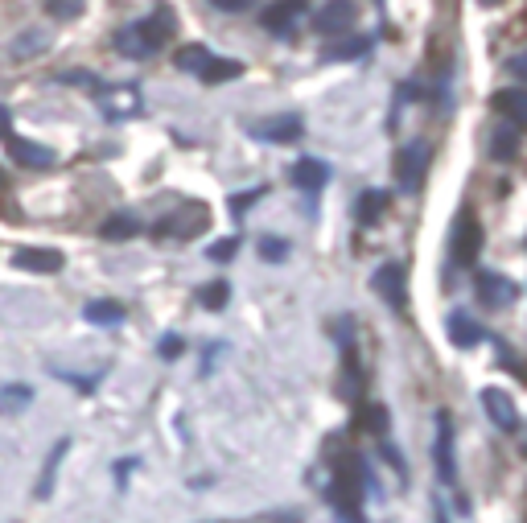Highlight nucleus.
I'll list each match as a JSON object with an SVG mask.
<instances>
[{"mask_svg":"<svg viewBox=\"0 0 527 523\" xmlns=\"http://www.w3.org/2000/svg\"><path fill=\"white\" fill-rule=\"evenodd\" d=\"M83 9H87V0H46V13L54 21H75Z\"/></svg>","mask_w":527,"mask_h":523,"instance_id":"393cba45","label":"nucleus"},{"mask_svg":"<svg viewBox=\"0 0 527 523\" xmlns=\"http://www.w3.org/2000/svg\"><path fill=\"white\" fill-rule=\"evenodd\" d=\"M515 153H519V132L515 128H499L495 141H490V157H495V161H511Z\"/></svg>","mask_w":527,"mask_h":523,"instance_id":"5701e85b","label":"nucleus"},{"mask_svg":"<svg viewBox=\"0 0 527 523\" xmlns=\"http://www.w3.org/2000/svg\"><path fill=\"white\" fill-rule=\"evenodd\" d=\"M305 9V0H285V5H276V9H268L264 13V29H272V33H289V25H293V17Z\"/></svg>","mask_w":527,"mask_h":523,"instance_id":"a211bd4d","label":"nucleus"},{"mask_svg":"<svg viewBox=\"0 0 527 523\" xmlns=\"http://www.w3.org/2000/svg\"><path fill=\"white\" fill-rule=\"evenodd\" d=\"M437 523H449V519H445V515H441V507H437Z\"/></svg>","mask_w":527,"mask_h":523,"instance_id":"c9c22d12","label":"nucleus"},{"mask_svg":"<svg viewBox=\"0 0 527 523\" xmlns=\"http://www.w3.org/2000/svg\"><path fill=\"white\" fill-rule=\"evenodd\" d=\"M9 128H13V112L0 103V136H9Z\"/></svg>","mask_w":527,"mask_h":523,"instance_id":"72a5a7b5","label":"nucleus"},{"mask_svg":"<svg viewBox=\"0 0 527 523\" xmlns=\"http://www.w3.org/2000/svg\"><path fill=\"white\" fill-rule=\"evenodd\" d=\"M301 120L297 116H276V120H260L252 124V136H260V141H272V145H293L301 141Z\"/></svg>","mask_w":527,"mask_h":523,"instance_id":"0eeeda50","label":"nucleus"},{"mask_svg":"<svg viewBox=\"0 0 527 523\" xmlns=\"http://www.w3.org/2000/svg\"><path fill=\"white\" fill-rule=\"evenodd\" d=\"M178 351H182V342H178V338H165V342H161V355H165V359H169V355H178Z\"/></svg>","mask_w":527,"mask_h":523,"instance_id":"f704fd0d","label":"nucleus"},{"mask_svg":"<svg viewBox=\"0 0 527 523\" xmlns=\"http://www.w3.org/2000/svg\"><path fill=\"white\" fill-rule=\"evenodd\" d=\"M9 153H13L21 165H29V169H50V165L58 161L54 149L33 145V141H25V136H9Z\"/></svg>","mask_w":527,"mask_h":523,"instance_id":"9b49d317","label":"nucleus"},{"mask_svg":"<svg viewBox=\"0 0 527 523\" xmlns=\"http://www.w3.org/2000/svg\"><path fill=\"white\" fill-rule=\"evenodd\" d=\"M165 38H169V13L157 9V13L145 17V21L124 25V29L116 33V50L128 54V58H149V54H157V50L165 46Z\"/></svg>","mask_w":527,"mask_h":523,"instance_id":"f03ea898","label":"nucleus"},{"mask_svg":"<svg viewBox=\"0 0 527 523\" xmlns=\"http://www.w3.org/2000/svg\"><path fill=\"white\" fill-rule=\"evenodd\" d=\"M0 186H5V173H0Z\"/></svg>","mask_w":527,"mask_h":523,"instance_id":"e433bc0d","label":"nucleus"},{"mask_svg":"<svg viewBox=\"0 0 527 523\" xmlns=\"http://www.w3.org/2000/svg\"><path fill=\"white\" fill-rule=\"evenodd\" d=\"M260 256H264L268 264H280V260L289 256V243L276 239V235H264V239H260Z\"/></svg>","mask_w":527,"mask_h":523,"instance_id":"cd10ccee","label":"nucleus"},{"mask_svg":"<svg viewBox=\"0 0 527 523\" xmlns=\"http://www.w3.org/2000/svg\"><path fill=\"white\" fill-rule=\"evenodd\" d=\"M210 58H215V54H210L206 46H182L178 58H173V66H178V71H186V75H202Z\"/></svg>","mask_w":527,"mask_h":523,"instance_id":"aec40b11","label":"nucleus"},{"mask_svg":"<svg viewBox=\"0 0 527 523\" xmlns=\"http://www.w3.org/2000/svg\"><path fill=\"white\" fill-rule=\"evenodd\" d=\"M215 9H223V13H239V9H248L252 0H210Z\"/></svg>","mask_w":527,"mask_h":523,"instance_id":"2f4dec72","label":"nucleus"},{"mask_svg":"<svg viewBox=\"0 0 527 523\" xmlns=\"http://www.w3.org/2000/svg\"><path fill=\"white\" fill-rule=\"evenodd\" d=\"M243 75V62H235V58H210L206 62V71L198 75L202 83H231V79H239Z\"/></svg>","mask_w":527,"mask_h":523,"instance_id":"6ab92c4d","label":"nucleus"},{"mask_svg":"<svg viewBox=\"0 0 527 523\" xmlns=\"http://www.w3.org/2000/svg\"><path fill=\"white\" fill-rule=\"evenodd\" d=\"M363 491H367V466L359 462V453H346V462L338 466V478L330 486V503L346 523H363Z\"/></svg>","mask_w":527,"mask_h":523,"instance_id":"f257e3e1","label":"nucleus"},{"mask_svg":"<svg viewBox=\"0 0 527 523\" xmlns=\"http://www.w3.org/2000/svg\"><path fill=\"white\" fill-rule=\"evenodd\" d=\"M367 50H371L367 38H346V42H338V46H326V50H322V62H350V58H363Z\"/></svg>","mask_w":527,"mask_h":523,"instance_id":"412c9836","label":"nucleus"},{"mask_svg":"<svg viewBox=\"0 0 527 523\" xmlns=\"http://www.w3.org/2000/svg\"><path fill=\"white\" fill-rule=\"evenodd\" d=\"M239 252V243L235 239H219V243H210V260H231Z\"/></svg>","mask_w":527,"mask_h":523,"instance_id":"c756f323","label":"nucleus"},{"mask_svg":"<svg viewBox=\"0 0 527 523\" xmlns=\"http://www.w3.org/2000/svg\"><path fill=\"white\" fill-rule=\"evenodd\" d=\"M515 281H507V276H499V272H478V297H482V305H490V309H507L511 301H515Z\"/></svg>","mask_w":527,"mask_h":523,"instance_id":"423d86ee","label":"nucleus"},{"mask_svg":"<svg viewBox=\"0 0 527 523\" xmlns=\"http://www.w3.org/2000/svg\"><path fill=\"white\" fill-rule=\"evenodd\" d=\"M383 211H388V194H383V190H363V194H359V202H355V219H359L363 227L379 223Z\"/></svg>","mask_w":527,"mask_h":523,"instance_id":"dca6fc26","label":"nucleus"},{"mask_svg":"<svg viewBox=\"0 0 527 523\" xmlns=\"http://www.w3.org/2000/svg\"><path fill=\"white\" fill-rule=\"evenodd\" d=\"M260 194H264V186H256V190H243V194H235V198H231V215L239 219L243 211H248V206H256V202H260Z\"/></svg>","mask_w":527,"mask_h":523,"instance_id":"c85d7f7f","label":"nucleus"},{"mask_svg":"<svg viewBox=\"0 0 527 523\" xmlns=\"http://www.w3.org/2000/svg\"><path fill=\"white\" fill-rule=\"evenodd\" d=\"M87 322H95V326H120L124 322V309L116 305V301H87Z\"/></svg>","mask_w":527,"mask_h":523,"instance_id":"4be33fe9","label":"nucleus"},{"mask_svg":"<svg viewBox=\"0 0 527 523\" xmlns=\"http://www.w3.org/2000/svg\"><path fill=\"white\" fill-rule=\"evenodd\" d=\"M486 334H482V326L470 318V313H453V318H449V342L453 346H462V351H470V346H478Z\"/></svg>","mask_w":527,"mask_h":523,"instance_id":"ddd939ff","label":"nucleus"},{"mask_svg":"<svg viewBox=\"0 0 527 523\" xmlns=\"http://www.w3.org/2000/svg\"><path fill=\"white\" fill-rule=\"evenodd\" d=\"M289 178H293L297 190H309V194H313V190H322V186L330 182V165L318 161V157H301V161L293 165Z\"/></svg>","mask_w":527,"mask_h":523,"instance_id":"1a4fd4ad","label":"nucleus"},{"mask_svg":"<svg viewBox=\"0 0 527 523\" xmlns=\"http://www.w3.org/2000/svg\"><path fill=\"white\" fill-rule=\"evenodd\" d=\"M70 449V441H58V449L50 453V462H46V470H42V482H38V499H50V491H54V470H58V458Z\"/></svg>","mask_w":527,"mask_h":523,"instance_id":"a878e982","label":"nucleus"},{"mask_svg":"<svg viewBox=\"0 0 527 523\" xmlns=\"http://www.w3.org/2000/svg\"><path fill=\"white\" fill-rule=\"evenodd\" d=\"M482 408H486V416H490V421H495L503 433H515V429H519V408H515L511 392L486 388V392H482Z\"/></svg>","mask_w":527,"mask_h":523,"instance_id":"39448f33","label":"nucleus"},{"mask_svg":"<svg viewBox=\"0 0 527 523\" xmlns=\"http://www.w3.org/2000/svg\"><path fill=\"white\" fill-rule=\"evenodd\" d=\"M13 264L25 268V272L50 276V272L62 268V252H54V248H17V252H13Z\"/></svg>","mask_w":527,"mask_h":523,"instance_id":"9d476101","label":"nucleus"},{"mask_svg":"<svg viewBox=\"0 0 527 523\" xmlns=\"http://www.w3.org/2000/svg\"><path fill=\"white\" fill-rule=\"evenodd\" d=\"M29 404H33V388H29V383H5V388H0V412H5V416L25 412Z\"/></svg>","mask_w":527,"mask_h":523,"instance_id":"f3484780","label":"nucleus"},{"mask_svg":"<svg viewBox=\"0 0 527 523\" xmlns=\"http://www.w3.org/2000/svg\"><path fill=\"white\" fill-rule=\"evenodd\" d=\"M511 71H515V75H519V79H523V83H527V50H523V54H515V58H511Z\"/></svg>","mask_w":527,"mask_h":523,"instance_id":"473e14b6","label":"nucleus"},{"mask_svg":"<svg viewBox=\"0 0 527 523\" xmlns=\"http://www.w3.org/2000/svg\"><path fill=\"white\" fill-rule=\"evenodd\" d=\"M227 293H231V285H227V281H215V285H206V289L198 293V305H202V309H223V305H227Z\"/></svg>","mask_w":527,"mask_h":523,"instance_id":"bb28decb","label":"nucleus"},{"mask_svg":"<svg viewBox=\"0 0 527 523\" xmlns=\"http://www.w3.org/2000/svg\"><path fill=\"white\" fill-rule=\"evenodd\" d=\"M367 429H375V433L388 429V412H383V408H367Z\"/></svg>","mask_w":527,"mask_h":523,"instance_id":"7c9ffc66","label":"nucleus"},{"mask_svg":"<svg viewBox=\"0 0 527 523\" xmlns=\"http://www.w3.org/2000/svg\"><path fill=\"white\" fill-rule=\"evenodd\" d=\"M371 285H375V293H383V301H388L392 309H404V268L400 264H383L375 276H371Z\"/></svg>","mask_w":527,"mask_h":523,"instance_id":"6e6552de","label":"nucleus"},{"mask_svg":"<svg viewBox=\"0 0 527 523\" xmlns=\"http://www.w3.org/2000/svg\"><path fill=\"white\" fill-rule=\"evenodd\" d=\"M437 474H441L445 482L458 478V466H453V425H449L445 412L437 416Z\"/></svg>","mask_w":527,"mask_h":523,"instance_id":"f8f14e48","label":"nucleus"},{"mask_svg":"<svg viewBox=\"0 0 527 523\" xmlns=\"http://www.w3.org/2000/svg\"><path fill=\"white\" fill-rule=\"evenodd\" d=\"M425 157H429L425 145H412L400 153V186H420V178H425Z\"/></svg>","mask_w":527,"mask_h":523,"instance_id":"2eb2a0df","label":"nucleus"},{"mask_svg":"<svg viewBox=\"0 0 527 523\" xmlns=\"http://www.w3.org/2000/svg\"><path fill=\"white\" fill-rule=\"evenodd\" d=\"M136 231H140V227H136V219H128V215H112L108 223H103V231H99V235L116 243V239H132Z\"/></svg>","mask_w":527,"mask_h":523,"instance_id":"b1692460","label":"nucleus"},{"mask_svg":"<svg viewBox=\"0 0 527 523\" xmlns=\"http://www.w3.org/2000/svg\"><path fill=\"white\" fill-rule=\"evenodd\" d=\"M478 252H482V227L470 211H462L449 231V260H453V268H474Z\"/></svg>","mask_w":527,"mask_h":523,"instance_id":"7ed1b4c3","label":"nucleus"},{"mask_svg":"<svg viewBox=\"0 0 527 523\" xmlns=\"http://www.w3.org/2000/svg\"><path fill=\"white\" fill-rule=\"evenodd\" d=\"M359 9L355 0H326V5L313 13V29L318 33H346V25H355Z\"/></svg>","mask_w":527,"mask_h":523,"instance_id":"20e7f679","label":"nucleus"},{"mask_svg":"<svg viewBox=\"0 0 527 523\" xmlns=\"http://www.w3.org/2000/svg\"><path fill=\"white\" fill-rule=\"evenodd\" d=\"M495 108H499L515 128H527V91H519V87L499 91V95H495Z\"/></svg>","mask_w":527,"mask_h":523,"instance_id":"4468645a","label":"nucleus"}]
</instances>
